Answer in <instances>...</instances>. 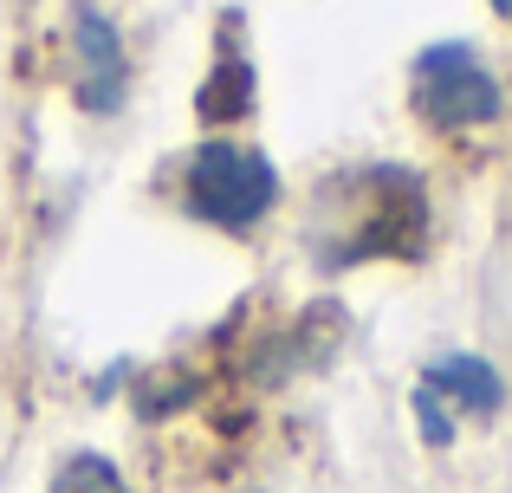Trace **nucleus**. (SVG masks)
Masks as SVG:
<instances>
[{"mask_svg": "<svg viewBox=\"0 0 512 493\" xmlns=\"http://www.w3.org/2000/svg\"><path fill=\"white\" fill-rule=\"evenodd\" d=\"M279 202V169L240 143H201L188 156V208L214 228H253Z\"/></svg>", "mask_w": 512, "mask_h": 493, "instance_id": "nucleus-1", "label": "nucleus"}, {"mask_svg": "<svg viewBox=\"0 0 512 493\" xmlns=\"http://www.w3.org/2000/svg\"><path fill=\"white\" fill-rule=\"evenodd\" d=\"M201 117H240L253 111V65L247 59H221V72L201 85Z\"/></svg>", "mask_w": 512, "mask_h": 493, "instance_id": "nucleus-5", "label": "nucleus"}, {"mask_svg": "<svg viewBox=\"0 0 512 493\" xmlns=\"http://www.w3.org/2000/svg\"><path fill=\"white\" fill-rule=\"evenodd\" d=\"M493 7H500V13H512V0H493Z\"/></svg>", "mask_w": 512, "mask_h": 493, "instance_id": "nucleus-8", "label": "nucleus"}, {"mask_svg": "<svg viewBox=\"0 0 512 493\" xmlns=\"http://www.w3.org/2000/svg\"><path fill=\"white\" fill-rule=\"evenodd\" d=\"M72 65H78V104L91 117H117L130 91V65H124V33L104 7L78 0L72 7Z\"/></svg>", "mask_w": 512, "mask_h": 493, "instance_id": "nucleus-3", "label": "nucleus"}, {"mask_svg": "<svg viewBox=\"0 0 512 493\" xmlns=\"http://www.w3.org/2000/svg\"><path fill=\"white\" fill-rule=\"evenodd\" d=\"M415 416H422V442H428V448H448V442H454V409L441 403L428 383L415 390Z\"/></svg>", "mask_w": 512, "mask_h": 493, "instance_id": "nucleus-7", "label": "nucleus"}, {"mask_svg": "<svg viewBox=\"0 0 512 493\" xmlns=\"http://www.w3.org/2000/svg\"><path fill=\"white\" fill-rule=\"evenodd\" d=\"M409 98H415V111H422L428 124H441V130L493 124V117H500V104H506L500 98V78L480 65V52L474 46H454V39L415 52Z\"/></svg>", "mask_w": 512, "mask_h": 493, "instance_id": "nucleus-2", "label": "nucleus"}, {"mask_svg": "<svg viewBox=\"0 0 512 493\" xmlns=\"http://www.w3.org/2000/svg\"><path fill=\"white\" fill-rule=\"evenodd\" d=\"M422 383L441 396V403H454L461 416H500V409H506V383H500V370H493L487 357H474V351L435 357Z\"/></svg>", "mask_w": 512, "mask_h": 493, "instance_id": "nucleus-4", "label": "nucleus"}, {"mask_svg": "<svg viewBox=\"0 0 512 493\" xmlns=\"http://www.w3.org/2000/svg\"><path fill=\"white\" fill-rule=\"evenodd\" d=\"M52 493H130V487L117 481V468H111V461L78 455V461H65V474L52 481Z\"/></svg>", "mask_w": 512, "mask_h": 493, "instance_id": "nucleus-6", "label": "nucleus"}]
</instances>
